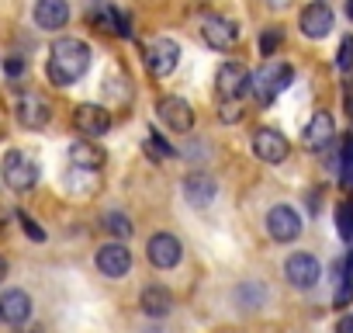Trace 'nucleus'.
<instances>
[{"mask_svg":"<svg viewBox=\"0 0 353 333\" xmlns=\"http://www.w3.org/2000/svg\"><path fill=\"white\" fill-rule=\"evenodd\" d=\"M145 257H149V264H152V267H159V271H170V267H176V264H181V257H184V247H181V240H176V236H170V233H156V236L149 240V247H145Z\"/></svg>","mask_w":353,"mask_h":333,"instance_id":"7","label":"nucleus"},{"mask_svg":"<svg viewBox=\"0 0 353 333\" xmlns=\"http://www.w3.org/2000/svg\"><path fill=\"white\" fill-rule=\"evenodd\" d=\"M4 278H8V260L0 257V281H4Z\"/></svg>","mask_w":353,"mask_h":333,"instance_id":"34","label":"nucleus"},{"mask_svg":"<svg viewBox=\"0 0 353 333\" xmlns=\"http://www.w3.org/2000/svg\"><path fill=\"white\" fill-rule=\"evenodd\" d=\"M90 66V46L83 39H59L49 49V63H46V77L56 87H70L77 84Z\"/></svg>","mask_w":353,"mask_h":333,"instance_id":"1","label":"nucleus"},{"mask_svg":"<svg viewBox=\"0 0 353 333\" xmlns=\"http://www.w3.org/2000/svg\"><path fill=\"white\" fill-rule=\"evenodd\" d=\"M139 305H142V312L145 316H166L170 309H173V295H170V288L166 285H149L142 295H139Z\"/></svg>","mask_w":353,"mask_h":333,"instance_id":"21","label":"nucleus"},{"mask_svg":"<svg viewBox=\"0 0 353 333\" xmlns=\"http://www.w3.org/2000/svg\"><path fill=\"white\" fill-rule=\"evenodd\" d=\"M201 35H205V42H208L212 49H219V53H229V49L239 46V28H236V21H229V18H208V21L201 25Z\"/></svg>","mask_w":353,"mask_h":333,"instance_id":"13","label":"nucleus"},{"mask_svg":"<svg viewBox=\"0 0 353 333\" xmlns=\"http://www.w3.org/2000/svg\"><path fill=\"white\" fill-rule=\"evenodd\" d=\"M350 191H353V184H350Z\"/></svg>","mask_w":353,"mask_h":333,"instance_id":"38","label":"nucleus"},{"mask_svg":"<svg viewBox=\"0 0 353 333\" xmlns=\"http://www.w3.org/2000/svg\"><path fill=\"white\" fill-rule=\"evenodd\" d=\"M336 229H339V236L353 247V205H336Z\"/></svg>","mask_w":353,"mask_h":333,"instance_id":"22","label":"nucleus"},{"mask_svg":"<svg viewBox=\"0 0 353 333\" xmlns=\"http://www.w3.org/2000/svg\"><path fill=\"white\" fill-rule=\"evenodd\" d=\"M0 171H4V184L11 191H32L39 184V163L21 149H11L4 163H0Z\"/></svg>","mask_w":353,"mask_h":333,"instance_id":"2","label":"nucleus"},{"mask_svg":"<svg viewBox=\"0 0 353 333\" xmlns=\"http://www.w3.org/2000/svg\"><path fill=\"white\" fill-rule=\"evenodd\" d=\"M176 63H181V46H176L173 39L159 35L145 46V70L159 80V77H170L176 70Z\"/></svg>","mask_w":353,"mask_h":333,"instance_id":"5","label":"nucleus"},{"mask_svg":"<svg viewBox=\"0 0 353 333\" xmlns=\"http://www.w3.org/2000/svg\"><path fill=\"white\" fill-rule=\"evenodd\" d=\"M4 222H8V216H4V209H0V229H4Z\"/></svg>","mask_w":353,"mask_h":333,"instance_id":"36","label":"nucleus"},{"mask_svg":"<svg viewBox=\"0 0 353 333\" xmlns=\"http://www.w3.org/2000/svg\"><path fill=\"white\" fill-rule=\"evenodd\" d=\"M104 229H108L111 236H118V240L132 236V222H128L121 212H108V216H104Z\"/></svg>","mask_w":353,"mask_h":333,"instance_id":"23","label":"nucleus"},{"mask_svg":"<svg viewBox=\"0 0 353 333\" xmlns=\"http://www.w3.org/2000/svg\"><path fill=\"white\" fill-rule=\"evenodd\" d=\"M332 25H336L332 8L322 4V0H315V4H308V8L301 11V32H305L308 39H325V35L332 32Z\"/></svg>","mask_w":353,"mask_h":333,"instance_id":"16","label":"nucleus"},{"mask_svg":"<svg viewBox=\"0 0 353 333\" xmlns=\"http://www.w3.org/2000/svg\"><path fill=\"white\" fill-rule=\"evenodd\" d=\"M336 333H353V312H343V316H339Z\"/></svg>","mask_w":353,"mask_h":333,"instance_id":"32","label":"nucleus"},{"mask_svg":"<svg viewBox=\"0 0 353 333\" xmlns=\"http://www.w3.org/2000/svg\"><path fill=\"white\" fill-rule=\"evenodd\" d=\"M35 25L42 32H59L70 21V4L66 0H35Z\"/></svg>","mask_w":353,"mask_h":333,"instance_id":"17","label":"nucleus"},{"mask_svg":"<svg viewBox=\"0 0 353 333\" xmlns=\"http://www.w3.org/2000/svg\"><path fill=\"white\" fill-rule=\"evenodd\" d=\"M339 70L343 73L353 70V39H343V46H339Z\"/></svg>","mask_w":353,"mask_h":333,"instance_id":"28","label":"nucleus"},{"mask_svg":"<svg viewBox=\"0 0 353 333\" xmlns=\"http://www.w3.org/2000/svg\"><path fill=\"white\" fill-rule=\"evenodd\" d=\"M215 91L222 101H243L253 91V73L243 63H222L215 77Z\"/></svg>","mask_w":353,"mask_h":333,"instance_id":"4","label":"nucleus"},{"mask_svg":"<svg viewBox=\"0 0 353 333\" xmlns=\"http://www.w3.org/2000/svg\"><path fill=\"white\" fill-rule=\"evenodd\" d=\"M346 111H350V115H353V84H350V87H346Z\"/></svg>","mask_w":353,"mask_h":333,"instance_id":"33","label":"nucleus"},{"mask_svg":"<svg viewBox=\"0 0 353 333\" xmlns=\"http://www.w3.org/2000/svg\"><path fill=\"white\" fill-rule=\"evenodd\" d=\"M274 4H277V8H284V4H288V0H274Z\"/></svg>","mask_w":353,"mask_h":333,"instance_id":"37","label":"nucleus"},{"mask_svg":"<svg viewBox=\"0 0 353 333\" xmlns=\"http://www.w3.org/2000/svg\"><path fill=\"white\" fill-rule=\"evenodd\" d=\"M73 125H77L80 135L97 139V135H104V132L111 129V115H108V108H101V104H77Z\"/></svg>","mask_w":353,"mask_h":333,"instance_id":"12","label":"nucleus"},{"mask_svg":"<svg viewBox=\"0 0 353 333\" xmlns=\"http://www.w3.org/2000/svg\"><path fill=\"white\" fill-rule=\"evenodd\" d=\"M346 18L353 21V0H346Z\"/></svg>","mask_w":353,"mask_h":333,"instance_id":"35","label":"nucleus"},{"mask_svg":"<svg viewBox=\"0 0 353 333\" xmlns=\"http://www.w3.org/2000/svg\"><path fill=\"white\" fill-rule=\"evenodd\" d=\"M18 222H21V229H25V233H28L35 243H42V240H46V229H42V226H39V222H35L28 212H18Z\"/></svg>","mask_w":353,"mask_h":333,"instance_id":"26","label":"nucleus"},{"mask_svg":"<svg viewBox=\"0 0 353 333\" xmlns=\"http://www.w3.org/2000/svg\"><path fill=\"white\" fill-rule=\"evenodd\" d=\"M239 118V101H222V122H236Z\"/></svg>","mask_w":353,"mask_h":333,"instance_id":"31","label":"nucleus"},{"mask_svg":"<svg viewBox=\"0 0 353 333\" xmlns=\"http://www.w3.org/2000/svg\"><path fill=\"white\" fill-rule=\"evenodd\" d=\"M267 233H270L277 243H291V240H298V233H301V216H298L291 205H277V209L267 212Z\"/></svg>","mask_w":353,"mask_h":333,"instance_id":"9","label":"nucleus"},{"mask_svg":"<svg viewBox=\"0 0 353 333\" xmlns=\"http://www.w3.org/2000/svg\"><path fill=\"white\" fill-rule=\"evenodd\" d=\"M97 271L104 278H125L132 271V254L125 250V243H104L97 250Z\"/></svg>","mask_w":353,"mask_h":333,"instance_id":"15","label":"nucleus"},{"mask_svg":"<svg viewBox=\"0 0 353 333\" xmlns=\"http://www.w3.org/2000/svg\"><path fill=\"white\" fill-rule=\"evenodd\" d=\"M353 302V278L350 281H339V288H336V298H332V305L336 309H346Z\"/></svg>","mask_w":353,"mask_h":333,"instance_id":"27","label":"nucleus"},{"mask_svg":"<svg viewBox=\"0 0 353 333\" xmlns=\"http://www.w3.org/2000/svg\"><path fill=\"white\" fill-rule=\"evenodd\" d=\"M4 73H8V77H21V73H25V59H21V56H11V59L4 63Z\"/></svg>","mask_w":353,"mask_h":333,"instance_id":"30","label":"nucleus"},{"mask_svg":"<svg viewBox=\"0 0 353 333\" xmlns=\"http://www.w3.org/2000/svg\"><path fill=\"white\" fill-rule=\"evenodd\" d=\"M284 274L294 288H315L319 278H322V264L312 254H291L288 264H284Z\"/></svg>","mask_w":353,"mask_h":333,"instance_id":"10","label":"nucleus"},{"mask_svg":"<svg viewBox=\"0 0 353 333\" xmlns=\"http://www.w3.org/2000/svg\"><path fill=\"white\" fill-rule=\"evenodd\" d=\"M108 21H111L114 35H121V39H132V21H128V15H121V11L108 8V11H104V25H108Z\"/></svg>","mask_w":353,"mask_h":333,"instance_id":"24","label":"nucleus"},{"mask_svg":"<svg viewBox=\"0 0 353 333\" xmlns=\"http://www.w3.org/2000/svg\"><path fill=\"white\" fill-rule=\"evenodd\" d=\"M156 111H159V122L170 125L173 132H191L194 129V108L184 97H163L156 104Z\"/></svg>","mask_w":353,"mask_h":333,"instance_id":"11","label":"nucleus"},{"mask_svg":"<svg viewBox=\"0 0 353 333\" xmlns=\"http://www.w3.org/2000/svg\"><path fill=\"white\" fill-rule=\"evenodd\" d=\"M332 139H336L332 115H329V111H315V115L308 118L305 132H301V142H305V149H312V153H322V149H329V146H332Z\"/></svg>","mask_w":353,"mask_h":333,"instance_id":"8","label":"nucleus"},{"mask_svg":"<svg viewBox=\"0 0 353 333\" xmlns=\"http://www.w3.org/2000/svg\"><path fill=\"white\" fill-rule=\"evenodd\" d=\"M281 28H267L263 35H260V53L263 56H277V49H281Z\"/></svg>","mask_w":353,"mask_h":333,"instance_id":"25","label":"nucleus"},{"mask_svg":"<svg viewBox=\"0 0 353 333\" xmlns=\"http://www.w3.org/2000/svg\"><path fill=\"white\" fill-rule=\"evenodd\" d=\"M291 80H294V70H291L288 63L270 59L260 73H253V94H256V101H260V104H270L281 91H288V87H291Z\"/></svg>","mask_w":353,"mask_h":333,"instance_id":"3","label":"nucleus"},{"mask_svg":"<svg viewBox=\"0 0 353 333\" xmlns=\"http://www.w3.org/2000/svg\"><path fill=\"white\" fill-rule=\"evenodd\" d=\"M14 118L25 129H46L49 118H52V104L42 94H35V91H21L18 101H14Z\"/></svg>","mask_w":353,"mask_h":333,"instance_id":"6","label":"nucleus"},{"mask_svg":"<svg viewBox=\"0 0 353 333\" xmlns=\"http://www.w3.org/2000/svg\"><path fill=\"white\" fill-rule=\"evenodd\" d=\"M70 160H73L77 171H101L108 156H104V149H101L97 142H90V139H77V142L70 146Z\"/></svg>","mask_w":353,"mask_h":333,"instance_id":"20","label":"nucleus"},{"mask_svg":"<svg viewBox=\"0 0 353 333\" xmlns=\"http://www.w3.org/2000/svg\"><path fill=\"white\" fill-rule=\"evenodd\" d=\"M215 195H219V184H215L212 174L194 171V174L184 178V198H188L191 205H208V202H215Z\"/></svg>","mask_w":353,"mask_h":333,"instance_id":"18","label":"nucleus"},{"mask_svg":"<svg viewBox=\"0 0 353 333\" xmlns=\"http://www.w3.org/2000/svg\"><path fill=\"white\" fill-rule=\"evenodd\" d=\"M253 153H256L263 163H284L288 153H291V146H288V139H284L277 129H260V132L253 135Z\"/></svg>","mask_w":353,"mask_h":333,"instance_id":"14","label":"nucleus"},{"mask_svg":"<svg viewBox=\"0 0 353 333\" xmlns=\"http://www.w3.org/2000/svg\"><path fill=\"white\" fill-rule=\"evenodd\" d=\"M28 316H32V298H28V292H21V288H11L4 298H0V319H4V323H11V326H21Z\"/></svg>","mask_w":353,"mask_h":333,"instance_id":"19","label":"nucleus"},{"mask_svg":"<svg viewBox=\"0 0 353 333\" xmlns=\"http://www.w3.org/2000/svg\"><path fill=\"white\" fill-rule=\"evenodd\" d=\"M145 149H149L152 156H173V149H170V146H166V142H163L156 132H149V142H145Z\"/></svg>","mask_w":353,"mask_h":333,"instance_id":"29","label":"nucleus"}]
</instances>
